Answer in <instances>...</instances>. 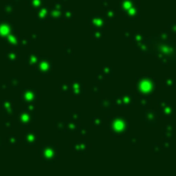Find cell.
<instances>
[{
	"label": "cell",
	"instance_id": "cell-1",
	"mask_svg": "<svg viewBox=\"0 0 176 176\" xmlns=\"http://www.w3.org/2000/svg\"><path fill=\"white\" fill-rule=\"evenodd\" d=\"M39 155L44 164H53L58 161V147L53 144L42 145L39 148Z\"/></svg>",
	"mask_w": 176,
	"mask_h": 176
},
{
	"label": "cell",
	"instance_id": "cell-2",
	"mask_svg": "<svg viewBox=\"0 0 176 176\" xmlns=\"http://www.w3.org/2000/svg\"><path fill=\"white\" fill-rule=\"evenodd\" d=\"M109 130L113 135H121L128 132L129 122L127 117H109Z\"/></svg>",
	"mask_w": 176,
	"mask_h": 176
},
{
	"label": "cell",
	"instance_id": "cell-3",
	"mask_svg": "<svg viewBox=\"0 0 176 176\" xmlns=\"http://www.w3.org/2000/svg\"><path fill=\"white\" fill-rule=\"evenodd\" d=\"M52 58L51 57H40L36 64V74L40 76L52 75Z\"/></svg>",
	"mask_w": 176,
	"mask_h": 176
},
{
	"label": "cell",
	"instance_id": "cell-4",
	"mask_svg": "<svg viewBox=\"0 0 176 176\" xmlns=\"http://www.w3.org/2000/svg\"><path fill=\"white\" fill-rule=\"evenodd\" d=\"M34 119H35V111H31V110H28V109L22 110L17 116V121H18L21 127L30 125L34 122Z\"/></svg>",
	"mask_w": 176,
	"mask_h": 176
},
{
	"label": "cell",
	"instance_id": "cell-5",
	"mask_svg": "<svg viewBox=\"0 0 176 176\" xmlns=\"http://www.w3.org/2000/svg\"><path fill=\"white\" fill-rule=\"evenodd\" d=\"M39 98V94L35 88H23L21 92V104H30L35 103Z\"/></svg>",
	"mask_w": 176,
	"mask_h": 176
},
{
	"label": "cell",
	"instance_id": "cell-6",
	"mask_svg": "<svg viewBox=\"0 0 176 176\" xmlns=\"http://www.w3.org/2000/svg\"><path fill=\"white\" fill-rule=\"evenodd\" d=\"M153 88H155V82L152 81V79H148L147 76H144L138 81V90L142 94L151 93Z\"/></svg>",
	"mask_w": 176,
	"mask_h": 176
},
{
	"label": "cell",
	"instance_id": "cell-7",
	"mask_svg": "<svg viewBox=\"0 0 176 176\" xmlns=\"http://www.w3.org/2000/svg\"><path fill=\"white\" fill-rule=\"evenodd\" d=\"M88 23L93 27V28H104L107 23L104 13H93L92 16L88 17Z\"/></svg>",
	"mask_w": 176,
	"mask_h": 176
},
{
	"label": "cell",
	"instance_id": "cell-8",
	"mask_svg": "<svg viewBox=\"0 0 176 176\" xmlns=\"http://www.w3.org/2000/svg\"><path fill=\"white\" fill-rule=\"evenodd\" d=\"M70 93H73L75 96H81L85 93V88L81 79H75L70 83Z\"/></svg>",
	"mask_w": 176,
	"mask_h": 176
},
{
	"label": "cell",
	"instance_id": "cell-9",
	"mask_svg": "<svg viewBox=\"0 0 176 176\" xmlns=\"http://www.w3.org/2000/svg\"><path fill=\"white\" fill-rule=\"evenodd\" d=\"M90 147V144L85 141V140H80V141H76L74 144H71V148L75 153H79V155H82V153H86Z\"/></svg>",
	"mask_w": 176,
	"mask_h": 176
},
{
	"label": "cell",
	"instance_id": "cell-10",
	"mask_svg": "<svg viewBox=\"0 0 176 176\" xmlns=\"http://www.w3.org/2000/svg\"><path fill=\"white\" fill-rule=\"evenodd\" d=\"M22 141H23L24 146H27V147H34V146H36V144L39 141V136L34 132H28V133L24 134Z\"/></svg>",
	"mask_w": 176,
	"mask_h": 176
},
{
	"label": "cell",
	"instance_id": "cell-11",
	"mask_svg": "<svg viewBox=\"0 0 176 176\" xmlns=\"http://www.w3.org/2000/svg\"><path fill=\"white\" fill-rule=\"evenodd\" d=\"M0 109L6 117H11L13 115V101L8 99H2L0 101Z\"/></svg>",
	"mask_w": 176,
	"mask_h": 176
},
{
	"label": "cell",
	"instance_id": "cell-12",
	"mask_svg": "<svg viewBox=\"0 0 176 176\" xmlns=\"http://www.w3.org/2000/svg\"><path fill=\"white\" fill-rule=\"evenodd\" d=\"M11 33H13L12 24L8 21H6V19H0V37L5 39Z\"/></svg>",
	"mask_w": 176,
	"mask_h": 176
},
{
	"label": "cell",
	"instance_id": "cell-13",
	"mask_svg": "<svg viewBox=\"0 0 176 176\" xmlns=\"http://www.w3.org/2000/svg\"><path fill=\"white\" fill-rule=\"evenodd\" d=\"M36 19L39 22H46L47 19H51L50 8H47L46 6H42V7L37 8L36 10Z\"/></svg>",
	"mask_w": 176,
	"mask_h": 176
},
{
	"label": "cell",
	"instance_id": "cell-14",
	"mask_svg": "<svg viewBox=\"0 0 176 176\" xmlns=\"http://www.w3.org/2000/svg\"><path fill=\"white\" fill-rule=\"evenodd\" d=\"M4 57H5V59L7 60L8 64H15V63H17L18 59H19V54H18V52H17L16 50L5 51V52H4Z\"/></svg>",
	"mask_w": 176,
	"mask_h": 176
},
{
	"label": "cell",
	"instance_id": "cell-15",
	"mask_svg": "<svg viewBox=\"0 0 176 176\" xmlns=\"http://www.w3.org/2000/svg\"><path fill=\"white\" fill-rule=\"evenodd\" d=\"M39 58L40 57L37 56L36 52H30L25 58V64L29 65V67H35L37 64V62H39Z\"/></svg>",
	"mask_w": 176,
	"mask_h": 176
},
{
	"label": "cell",
	"instance_id": "cell-16",
	"mask_svg": "<svg viewBox=\"0 0 176 176\" xmlns=\"http://www.w3.org/2000/svg\"><path fill=\"white\" fill-rule=\"evenodd\" d=\"M4 40H5V44L8 45V46H18V40H19V37H18L17 34L11 33V34L7 35Z\"/></svg>",
	"mask_w": 176,
	"mask_h": 176
},
{
	"label": "cell",
	"instance_id": "cell-17",
	"mask_svg": "<svg viewBox=\"0 0 176 176\" xmlns=\"http://www.w3.org/2000/svg\"><path fill=\"white\" fill-rule=\"evenodd\" d=\"M98 104H99V106H100L101 110H104V111H109V110L112 109L113 101H111L110 99H100V100L98 101Z\"/></svg>",
	"mask_w": 176,
	"mask_h": 176
},
{
	"label": "cell",
	"instance_id": "cell-18",
	"mask_svg": "<svg viewBox=\"0 0 176 176\" xmlns=\"http://www.w3.org/2000/svg\"><path fill=\"white\" fill-rule=\"evenodd\" d=\"M80 129V124H79V121H74V119H70L67 122V132L68 133H74L76 130Z\"/></svg>",
	"mask_w": 176,
	"mask_h": 176
},
{
	"label": "cell",
	"instance_id": "cell-19",
	"mask_svg": "<svg viewBox=\"0 0 176 176\" xmlns=\"http://www.w3.org/2000/svg\"><path fill=\"white\" fill-rule=\"evenodd\" d=\"M133 2H134L133 0H121V1H119V7H121V10L123 11V13H125L127 11H129V10L134 6Z\"/></svg>",
	"mask_w": 176,
	"mask_h": 176
},
{
	"label": "cell",
	"instance_id": "cell-20",
	"mask_svg": "<svg viewBox=\"0 0 176 176\" xmlns=\"http://www.w3.org/2000/svg\"><path fill=\"white\" fill-rule=\"evenodd\" d=\"M104 16H105L107 23H111V22H113L115 18H116V11H115L113 8H107V10L104 12Z\"/></svg>",
	"mask_w": 176,
	"mask_h": 176
},
{
	"label": "cell",
	"instance_id": "cell-21",
	"mask_svg": "<svg viewBox=\"0 0 176 176\" xmlns=\"http://www.w3.org/2000/svg\"><path fill=\"white\" fill-rule=\"evenodd\" d=\"M28 5L33 8V10H37L42 6H45V0H27Z\"/></svg>",
	"mask_w": 176,
	"mask_h": 176
},
{
	"label": "cell",
	"instance_id": "cell-22",
	"mask_svg": "<svg viewBox=\"0 0 176 176\" xmlns=\"http://www.w3.org/2000/svg\"><path fill=\"white\" fill-rule=\"evenodd\" d=\"M122 99H123V107H128L134 103V96L132 94L122 95Z\"/></svg>",
	"mask_w": 176,
	"mask_h": 176
},
{
	"label": "cell",
	"instance_id": "cell-23",
	"mask_svg": "<svg viewBox=\"0 0 176 176\" xmlns=\"http://www.w3.org/2000/svg\"><path fill=\"white\" fill-rule=\"evenodd\" d=\"M19 138L18 136H16V135H13V134H11V135H8V138H7V144H8V146H11V147H15V146H17L18 144H19Z\"/></svg>",
	"mask_w": 176,
	"mask_h": 176
},
{
	"label": "cell",
	"instance_id": "cell-24",
	"mask_svg": "<svg viewBox=\"0 0 176 176\" xmlns=\"http://www.w3.org/2000/svg\"><path fill=\"white\" fill-rule=\"evenodd\" d=\"M54 125H56V128L59 133H65L67 132V121H58V122L56 121Z\"/></svg>",
	"mask_w": 176,
	"mask_h": 176
},
{
	"label": "cell",
	"instance_id": "cell-25",
	"mask_svg": "<svg viewBox=\"0 0 176 176\" xmlns=\"http://www.w3.org/2000/svg\"><path fill=\"white\" fill-rule=\"evenodd\" d=\"M2 11L5 13V16H13L15 15V11H13V5L12 4H5L4 7H2Z\"/></svg>",
	"mask_w": 176,
	"mask_h": 176
},
{
	"label": "cell",
	"instance_id": "cell-26",
	"mask_svg": "<svg viewBox=\"0 0 176 176\" xmlns=\"http://www.w3.org/2000/svg\"><path fill=\"white\" fill-rule=\"evenodd\" d=\"M58 92L60 94H65V93H70V85L67 82H62L58 87Z\"/></svg>",
	"mask_w": 176,
	"mask_h": 176
},
{
	"label": "cell",
	"instance_id": "cell-27",
	"mask_svg": "<svg viewBox=\"0 0 176 176\" xmlns=\"http://www.w3.org/2000/svg\"><path fill=\"white\" fill-rule=\"evenodd\" d=\"M69 118L74 121H80L81 118V112L79 110H70L69 111Z\"/></svg>",
	"mask_w": 176,
	"mask_h": 176
},
{
	"label": "cell",
	"instance_id": "cell-28",
	"mask_svg": "<svg viewBox=\"0 0 176 176\" xmlns=\"http://www.w3.org/2000/svg\"><path fill=\"white\" fill-rule=\"evenodd\" d=\"M101 73H103L106 77H112V75H113V70H112V68L109 67V65L101 67Z\"/></svg>",
	"mask_w": 176,
	"mask_h": 176
},
{
	"label": "cell",
	"instance_id": "cell-29",
	"mask_svg": "<svg viewBox=\"0 0 176 176\" xmlns=\"http://www.w3.org/2000/svg\"><path fill=\"white\" fill-rule=\"evenodd\" d=\"M103 36H104L103 30H101L100 28H94V31H93V34H92V37L95 39V40H101Z\"/></svg>",
	"mask_w": 176,
	"mask_h": 176
},
{
	"label": "cell",
	"instance_id": "cell-30",
	"mask_svg": "<svg viewBox=\"0 0 176 176\" xmlns=\"http://www.w3.org/2000/svg\"><path fill=\"white\" fill-rule=\"evenodd\" d=\"M63 19H67V21H73L74 19V12L69 8H64V12H63Z\"/></svg>",
	"mask_w": 176,
	"mask_h": 176
},
{
	"label": "cell",
	"instance_id": "cell-31",
	"mask_svg": "<svg viewBox=\"0 0 176 176\" xmlns=\"http://www.w3.org/2000/svg\"><path fill=\"white\" fill-rule=\"evenodd\" d=\"M30 41H31V40L27 39V37H21V39L18 40V47H19V48H25V47L30 44Z\"/></svg>",
	"mask_w": 176,
	"mask_h": 176
},
{
	"label": "cell",
	"instance_id": "cell-32",
	"mask_svg": "<svg viewBox=\"0 0 176 176\" xmlns=\"http://www.w3.org/2000/svg\"><path fill=\"white\" fill-rule=\"evenodd\" d=\"M113 105L117 107H123V99L122 95H115L113 96Z\"/></svg>",
	"mask_w": 176,
	"mask_h": 176
},
{
	"label": "cell",
	"instance_id": "cell-33",
	"mask_svg": "<svg viewBox=\"0 0 176 176\" xmlns=\"http://www.w3.org/2000/svg\"><path fill=\"white\" fill-rule=\"evenodd\" d=\"M90 122H92V125L96 128V127H100V125L103 124V118L99 117V116H96V117H92Z\"/></svg>",
	"mask_w": 176,
	"mask_h": 176
},
{
	"label": "cell",
	"instance_id": "cell-34",
	"mask_svg": "<svg viewBox=\"0 0 176 176\" xmlns=\"http://www.w3.org/2000/svg\"><path fill=\"white\" fill-rule=\"evenodd\" d=\"M19 85V79L18 77H11L8 79V86L10 88H17Z\"/></svg>",
	"mask_w": 176,
	"mask_h": 176
},
{
	"label": "cell",
	"instance_id": "cell-35",
	"mask_svg": "<svg viewBox=\"0 0 176 176\" xmlns=\"http://www.w3.org/2000/svg\"><path fill=\"white\" fill-rule=\"evenodd\" d=\"M92 93L93 94H100L101 93V88L99 85H93L92 86Z\"/></svg>",
	"mask_w": 176,
	"mask_h": 176
},
{
	"label": "cell",
	"instance_id": "cell-36",
	"mask_svg": "<svg viewBox=\"0 0 176 176\" xmlns=\"http://www.w3.org/2000/svg\"><path fill=\"white\" fill-rule=\"evenodd\" d=\"M95 77H96V81H98L99 83H100V82H103V81H104V80L106 79V76H105V75H104V74H103L101 71H100V73H98Z\"/></svg>",
	"mask_w": 176,
	"mask_h": 176
},
{
	"label": "cell",
	"instance_id": "cell-37",
	"mask_svg": "<svg viewBox=\"0 0 176 176\" xmlns=\"http://www.w3.org/2000/svg\"><path fill=\"white\" fill-rule=\"evenodd\" d=\"M2 124H4V127H5V128H8V129H12V127H13V123H12V121H11V119H6Z\"/></svg>",
	"mask_w": 176,
	"mask_h": 176
},
{
	"label": "cell",
	"instance_id": "cell-38",
	"mask_svg": "<svg viewBox=\"0 0 176 176\" xmlns=\"http://www.w3.org/2000/svg\"><path fill=\"white\" fill-rule=\"evenodd\" d=\"M65 56L68 54V56H73L74 54V52H73V48L70 47V46H65Z\"/></svg>",
	"mask_w": 176,
	"mask_h": 176
},
{
	"label": "cell",
	"instance_id": "cell-39",
	"mask_svg": "<svg viewBox=\"0 0 176 176\" xmlns=\"http://www.w3.org/2000/svg\"><path fill=\"white\" fill-rule=\"evenodd\" d=\"M8 87H10L8 86V82H0V89L1 90H5V89H7Z\"/></svg>",
	"mask_w": 176,
	"mask_h": 176
},
{
	"label": "cell",
	"instance_id": "cell-40",
	"mask_svg": "<svg viewBox=\"0 0 176 176\" xmlns=\"http://www.w3.org/2000/svg\"><path fill=\"white\" fill-rule=\"evenodd\" d=\"M79 132H80V135H81L82 138L87 135V130H86L85 128H82V127H80V129H79Z\"/></svg>",
	"mask_w": 176,
	"mask_h": 176
},
{
	"label": "cell",
	"instance_id": "cell-41",
	"mask_svg": "<svg viewBox=\"0 0 176 176\" xmlns=\"http://www.w3.org/2000/svg\"><path fill=\"white\" fill-rule=\"evenodd\" d=\"M40 37V34H36V33H33L31 35V39H39Z\"/></svg>",
	"mask_w": 176,
	"mask_h": 176
},
{
	"label": "cell",
	"instance_id": "cell-42",
	"mask_svg": "<svg viewBox=\"0 0 176 176\" xmlns=\"http://www.w3.org/2000/svg\"><path fill=\"white\" fill-rule=\"evenodd\" d=\"M100 1H101V4H103L104 6H106V5H107V1H109V0H100Z\"/></svg>",
	"mask_w": 176,
	"mask_h": 176
},
{
	"label": "cell",
	"instance_id": "cell-43",
	"mask_svg": "<svg viewBox=\"0 0 176 176\" xmlns=\"http://www.w3.org/2000/svg\"><path fill=\"white\" fill-rule=\"evenodd\" d=\"M4 147V144H2V140H1V138H0V150Z\"/></svg>",
	"mask_w": 176,
	"mask_h": 176
},
{
	"label": "cell",
	"instance_id": "cell-44",
	"mask_svg": "<svg viewBox=\"0 0 176 176\" xmlns=\"http://www.w3.org/2000/svg\"><path fill=\"white\" fill-rule=\"evenodd\" d=\"M58 1H60V2H62V4H64V2H67V1H68V0H58Z\"/></svg>",
	"mask_w": 176,
	"mask_h": 176
},
{
	"label": "cell",
	"instance_id": "cell-45",
	"mask_svg": "<svg viewBox=\"0 0 176 176\" xmlns=\"http://www.w3.org/2000/svg\"><path fill=\"white\" fill-rule=\"evenodd\" d=\"M19 1H21V0H13L15 4H19Z\"/></svg>",
	"mask_w": 176,
	"mask_h": 176
}]
</instances>
